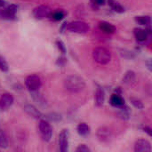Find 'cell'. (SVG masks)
Returning <instances> with one entry per match:
<instances>
[{"instance_id":"9","label":"cell","mask_w":152,"mask_h":152,"mask_svg":"<svg viewBox=\"0 0 152 152\" xmlns=\"http://www.w3.org/2000/svg\"><path fill=\"white\" fill-rule=\"evenodd\" d=\"M14 99L12 94H4L0 97V109L2 110H8L13 103Z\"/></svg>"},{"instance_id":"14","label":"cell","mask_w":152,"mask_h":152,"mask_svg":"<svg viewBox=\"0 0 152 152\" xmlns=\"http://www.w3.org/2000/svg\"><path fill=\"white\" fill-rule=\"evenodd\" d=\"M134 34L137 41L139 42H144L148 38V32L145 29L140 28H135L134 29Z\"/></svg>"},{"instance_id":"2","label":"cell","mask_w":152,"mask_h":152,"mask_svg":"<svg viewBox=\"0 0 152 152\" xmlns=\"http://www.w3.org/2000/svg\"><path fill=\"white\" fill-rule=\"evenodd\" d=\"M93 57L94 61L99 64L106 65L111 60V53L107 48L99 46V47H95L93 50Z\"/></svg>"},{"instance_id":"28","label":"cell","mask_w":152,"mask_h":152,"mask_svg":"<svg viewBox=\"0 0 152 152\" xmlns=\"http://www.w3.org/2000/svg\"><path fill=\"white\" fill-rule=\"evenodd\" d=\"M56 44H57V46H58L59 50H60L62 53H66V47H65L63 42H62L61 40H57Z\"/></svg>"},{"instance_id":"11","label":"cell","mask_w":152,"mask_h":152,"mask_svg":"<svg viewBox=\"0 0 152 152\" xmlns=\"http://www.w3.org/2000/svg\"><path fill=\"white\" fill-rule=\"evenodd\" d=\"M23 110H24V111H25L28 116H30V117H32V118H34L38 119V118H42L41 112H40L34 105L27 104V105L24 106Z\"/></svg>"},{"instance_id":"22","label":"cell","mask_w":152,"mask_h":152,"mask_svg":"<svg viewBox=\"0 0 152 152\" xmlns=\"http://www.w3.org/2000/svg\"><path fill=\"white\" fill-rule=\"evenodd\" d=\"M134 20L140 25H149L151 23V18L149 16H136Z\"/></svg>"},{"instance_id":"23","label":"cell","mask_w":152,"mask_h":152,"mask_svg":"<svg viewBox=\"0 0 152 152\" xmlns=\"http://www.w3.org/2000/svg\"><path fill=\"white\" fill-rule=\"evenodd\" d=\"M8 146V140L4 133V131L0 128V147L2 148H7Z\"/></svg>"},{"instance_id":"24","label":"cell","mask_w":152,"mask_h":152,"mask_svg":"<svg viewBox=\"0 0 152 152\" xmlns=\"http://www.w3.org/2000/svg\"><path fill=\"white\" fill-rule=\"evenodd\" d=\"M64 16H65V13L62 11H56V12H51L50 14V17L54 20H61L64 18Z\"/></svg>"},{"instance_id":"12","label":"cell","mask_w":152,"mask_h":152,"mask_svg":"<svg viewBox=\"0 0 152 152\" xmlns=\"http://www.w3.org/2000/svg\"><path fill=\"white\" fill-rule=\"evenodd\" d=\"M99 28L102 32L107 33V34H113L116 31L115 26L110 22H107V21H101L99 23Z\"/></svg>"},{"instance_id":"3","label":"cell","mask_w":152,"mask_h":152,"mask_svg":"<svg viewBox=\"0 0 152 152\" xmlns=\"http://www.w3.org/2000/svg\"><path fill=\"white\" fill-rule=\"evenodd\" d=\"M89 25L86 22L81 20L72 21L66 25V29L69 32L74 33H86L89 30Z\"/></svg>"},{"instance_id":"30","label":"cell","mask_w":152,"mask_h":152,"mask_svg":"<svg viewBox=\"0 0 152 152\" xmlns=\"http://www.w3.org/2000/svg\"><path fill=\"white\" fill-rule=\"evenodd\" d=\"M94 2L98 4V5H103L105 4V0H94Z\"/></svg>"},{"instance_id":"18","label":"cell","mask_w":152,"mask_h":152,"mask_svg":"<svg viewBox=\"0 0 152 152\" xmlns=\"http://www.w3.org/2000/svg\"><path fill=\"white\" fill-rule=\"evenodd\" d=\"M77 131L79 135L81 136H86L90 134V126L86 124V123H80L77 126Z\"/></svg>"},{"instance_id":"32","label":"cell","mask_w":152,"mask_h":152,"mask_svg":"<svg viewBox=\"0 0 152 152\" xmlns=\"http://www.w3.org/2000/svg\"><path fill=\"white\" fill-rule=\"evenodd\" d=\"M5 5V2L4 0H0V8L1 7H4Z\"/></svg>"},{"instance_id":"31","label":"cell","mask_w":152,"mask_h":152,"mask_svg":"<svg viewBox=\"0 0 152 152\" xmlns=\"http://www.w3.org/2000/svg\"><path fill=\"white\" fill-rule=\"evenodd\" d=\"M146 63H147V65H148V68H149V69H150V70H151L152 69H151V60H149V61H148Z\"/></svg>"},{"instance_id":"16","label":"cell","mask_w":152,"mask_h":152,"mask_svg":"<svg viewBox=\"0 0 152 152\" xmlns=\"http://www.w3.org/2000/svg\"><path fill=\"white\" fill-rule=\"evenodd\" d=\"M135 78H136V75H135L134 71L128 70L123 77V83L126 85H128V86L133 85L135 81Z\"/></svg>"},{"instance_id":"25","label":"cell","mask_w":152,"mask_h":152,"mask_svg":"<svg viewBox=\"0 0 152 152\" xmlns=\"http://www.w3.org/2000/svg\"><path fill=\"white\" fill-rule=\"evenodd\" d=\"M130 101H131L132 104H133L135 108H137V109H139V110L143 109L144 106H143V103L142 102L141 100H139V99H137V98H131Z\"/></svg>"},{"instance_id":"26","label":"cell","mask_w":152,"mask_h":152,"mask_svg":"<svg viewBox=\"0 0 152 152\" xmlns=\"http://www.w3.org/2000/svg\"><path fill=\"white\" fill-rule=\"evenodd\" d=\"M8 69H9V67H8L6 61L4 60V58L3 56L0 55V69L4 72H6V71H8Z\"/></svg>"},{"instance_id":"20","label":"cell","mask_w":152,"mask_h":152,"mask_svg":"<svg viewBox=\"0 0 152 152\" xmlns=\"http://www.w3.org/2000/svg\"><path fill=\"white\" fill-rule=\"evenodd\" d=\"M119 108H120V109H119V111L118 112V115L119 116V118H122V119H124V120L129 119L130 111H129L128 108H127V107H125V105L122 106V107H119Z\"/></svg>"},{"instance_id":"8","label":"cell","mask_w":152,"mask_h":152,"mask_svg":"<svg viewBox=\"0 0 152 152\" xmlns=\"http://www.w3.org/2000/svg\"><path fill=\"white\" fill-rule=\"evenodd\" d=\"M69 131L64 129L59 135L60 150L61 152H67L69 150Z\"/></svg>"},{"instance_id":"21","label":"cell","mask_w":152,"mask_h":152,"mask_svg":"<svg viewBox=\"0 0 152 152\" xmlns=\"http://www.w3.org/2000/svg\"><path fill=\"white\" fill-rule=\"evenodd\" d=\"M109 4L111 6V8H112L116 12L122 13V12H125V8H124L119 3H118V2L115 1V0H109Z\"/></svg>"},{"instance_id":"5","label":"cell","mask_w":152,"mask_h":152,"mask_svg":"<svg viewBox=\"0 0 152 152\" xmlns=\"http://www.w3.org/2000/svg\"><path fill=\"white\" fill-rule=\"evenodd\" d=\"M41 85H42L41 79L37 75H30L25 80V86L27 89L29 90L30 92L38 91L39 88L41 87Z\"/></svg>"},{"instance_id":"27","label":"cell","mask_w":152,"mask_h":152,"mask_svg":"<svg viewBox=\"0 0 152 152\" xmlns=\"http://www.w3.org/2000/svg\"><path fill=\"white\" fill-rule=\"evenodd\" d=\"M77 152H90L91 150L90 148H88L86 144H80L77 149H76Z\"/></svg>"},{"instance_id":"10","label":"cell","mask_w":152,"mask_h":152,"mask_svg":"<svg viewBox=\"0 0 152 152\" xmlns=\"http://www.w3.org/2000/svg\"><path fill=\"white\" fill-rule=\"evenodd\" d=\"M96 135L97 138L102 142H106L108 141H110V137H111V131L109 127L107 126H101L97 132H96Z\"/></svg>"},{"instance_id":"7","label":"cell","mask_w":152,"mask_h":152,"mask_svg":"<svg viewBox=\"0 0 152 152\" xmlns=\"http://www.w3.org/2000/svg\"><path fill=\"white\" fill-rule=\"evenodd\" d=\"M134 151L135 152H151V144L146 139H139L135 142L134 144Z\"/></svg>"},{"instance_id":"17","label":"cell","mask_w":152,"mask_h":152,"mask_svg":"<svg viewBox=\"0 0 152 152\" xmlns=\"http://www.w3.org/2000/svg\"><path fill=\"white\" fill-rule=\"evenodd\" d=\"M110 103H111V105L119 108V107H122V106L125 105V101L119 94H114L110 97Z\"/></svg>"},{"instance_id":"1","label":"cell","mask_w":152,"mask_h":152,"mask_svg":"<svg viewBox=\"0 0 152 152\" xmlns=\"http://www.w3.org/2000/svg\"><path fill=\"white\" fill-rule=\"evenodd\" d=\"M63 84H64L65 89L73 94L80 93L86 87L85 80L77 75H70V76L67 77L64 79Z\"/></svg>"},{"instance_id":"13","label":"cell","mask_w":152,"mask_h":152,"mask_svg":"<svg viewBox=\"0 0 152 152\" xmlns=\"http://www.w3.org/2000/svg\"><path fill=\"white\" fill-rule=\"evenodd\" d=\"M17 8H18V6L16 4H11V5L7 6L4 10H3L1 12L2 16L4 18H8V19L13 17L17 12Z\"/></svg>"},{"instance_id":"4","label":"cell","mask_w":152,"mask_h":152,"mask_svg":"<svg viewBox=\"0 0 152 152\" xmlns=\"http://www.w3.org/2000/svg\"><path fill=\"white\" fill-rule=\"evenodd\" d=\"M39 132L44 141L49 142L53 136V128L52 126L45 120H40L39 122Z\"/></svg>"},{"instance_id":"6","label":"cell","mask_w":152,"mask_h":152,"mask_svg":"<svg viewBox=\"0 0 152 152\" xmlns=\"http://www.w3.org/2000/svg\"><path fill=\"white\" fill-rule=\"evenodd\" d=\"M51 12H52V11L49 6L42 4V5H38L36 8H34L33 16L37 20H42L46 17H49Z\"/></svg>"},{"instance_id":"29","label":"cell","mask_w":152,"mask_h":152,"mask_svg":"<svg viewBox=\"0 0 152 152\" xmlns=\"http://www.w3.org/2000/svg\"><path fill=\"white\" fill-rule=\"evenodd\" d=\"M143 130H144V132H146L150 136H151V127L145 126V127H143Z\"/></svg>"},{"instance_id":"19","label":"cell","mask_w":152,"mask_h":152,"mask_svg":"<svg viewBox=\"0 0 152 152\" xmlns=\"http://www.w3.org/2000/svg\"><path fill=\"white\" fill-rule=\"evenodd\" d=\"M31 94H32V97H33V99L39 104V105H42V106H44V105H45V103H46V102H45V99L44 98V96L38 92V91H34V92H31Z\"/></svg>"},{"instance_id":"15","label":"cell","mask_w":152,"mask_h":152,"mask_svg":"<svg viewBox=\"0 0 152 152\" xmlns=\"http://www.w3.org/2000/svg\"><path fill=\"white\" fill-rule=\"evenodd\" d=\"M95 104L98 107H101L103 105L104 103V100H105V94H104V91L102 88H97L96 93H95Z\"/></svg>"}]
</instances>
